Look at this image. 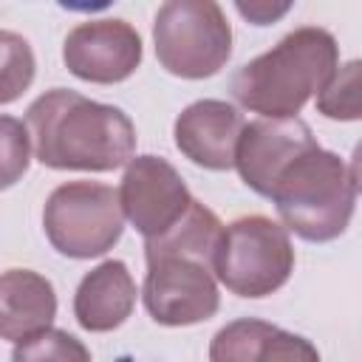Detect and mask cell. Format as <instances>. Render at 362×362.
Listing matches in <instances>:
<instances>
[{"mask_svg":"<svg viewBox=\"0 0 362 362\" xmlns=\"http://www.w3.org/2000/svg\"><path fill=\"white\" fill-rule=\"evenodd\" d=\"M37 59L25 37L0 28V105L20 99L34 82Z\"/></svg>","mask_w":362,"mask_h":362,"instance_id":"obj_15","label":"cell"},{"mask_svg":"<svg viewBox=\"0 0 362 362\" xmlns=\"http://www.w3.org/2000/svg\"><path fill=\"white\" fill-rule=\"evenodd\" d=\"M356 195V161L345 164L337 153L314 144L280 173L269 198L288 232L311 243H325L348 229Z\"/></svg>","mask_w":362,"mask_h":362,"instance_id":"obj_3","label":"cell"},{"mask_svg":"<svg viewBox=\"0 0 362 362\" xmlns=\"http://www.w3.org/2000/svg\"><path fill=\"white\" fill-rule=\"evenodd\" d=\"M14 362H88L90 351L59 328H42L25 339H20L11 351Z\"/></svg>","mask_w":362,"mask_h":362,"instance_id":"obj_17","label":"cell"},{"mask_svg":"<svg viewBox=\"0 0 362 362\" xmlns=\"http://www.w3.org/2000/svg\"><path fill=\"white\" fill-rule=\"evenodd\" d=\"M37 158L51 170L107 173L133 158L136 127L124 110L54 88L25 110Z\"/></svg>","mask_w":362,"mask_h":362,"instance_id":"obj_1","label":"cell"},{"mask_svg":"<svg viewBox=\"0 0 362 362\" xmlns=\"http://www.w3.org/2000/svg\"><path fill=\"white\" fill-rule=\"evenodd\" d=\"M65 68L93 85H116L141 65V37L124 20H93L76 25L62 45Z\"/></svg>","mask_w":362,"mask_h":362,"instance_id":"obj_10","label":"cell"},{"mask_svg":"<svg viewBox=\"0 0 362 362\" xmlns=\"http://www.w3.org/2000/svg\"><path fill=\"white\" fill-rule=\"evenodd\" d=\"M243 130L238 107L221 99H198L187 105L173 127L175 147L204 170H232L235 147Z\"/></svg>","mask_w":362,"mask_h":362,"instance_id":"obj_11","label":"cell"},{"mask_svg":"<svg viewBox=\"0 0 362 362\" xmlns=\"http://www.w3.org/2000/svg\"><path fill=\"white\" fill-rule=\"evenodd\" d=\"M28 127L14 116H0V192L14 187L31 161Z\"/></svg>","mask_w":362,"mask_h":362,"instance_id":"obj_18","label":"cell"},{"mask_svg":"<svg viewBox=\"0 0 362 362\" xmlns=\"http://www.w3.org/2000/svg\"><path fill=\"white\" fill-rule=\"evenodd\" d=\"M317 144L311 127L297 116H263L243 122L235 147V167L249 189L269 198L280 173L305 150Z\"/></svg>","mask_w":362,"mask_h":362,"instance_id":"obj_9","label":"cell"},{"mask_svg":"<svg viewBox=\"0 0 362 362\" xmlns=\"http://www.w3.org/2000/svg\"><path fill=\"white\" fill-rule=\"evenodd\" d=\"M359 68H362L359 59L345 62L317 90V110L322 116L342 119V122H356L362 116V105H359Z\"/></svg>","mask_w":362,"mask_h":362,"instance_id":"obj_16","label":"cell"},{"mask_svg":"<svg viewBox=\"0 0 362 362\" xmlns=\"http://www.w3.org/2000/svg\"><path fill=\"white\" fill-rule=\"evenodd\" d=\"M42 226L51 246L76 260L110 252L124 229L119 192L96 181L59 184L42 209Z\"/></svg>","mask_w":362,"mask_h":362,"instance_id":"obj_6","label":"cell"},{"mask_svg":"<svg viewBox=\"0 0 362 362\" xmlns=\"http://www.w3.org/2000/svg\"><path fill=\"white\" fill-rule=\"evenodd\" d=\"M136 305V280L122 260L90 269L74 294V317L85 331L105 334L119 328Z\"/></svg>","mask_w":362,"mask_h":362,"instance_id":"obj_13","label":"cell"},{"mask_svg":"<svg viewBox=\"0 0 362 362\" xmlns=\"http://www.w3.org/2000/svg\"><path fill=\"white\" fill-rule=\"evenodd\" d=\"M209 359L212 362H269V359L314 362L320 359V351L308 339L288 334L272 322L235 320L212 337Z\"/></svg>","mask_w":362,"mask_h":362,"instance_id":"obj_12","label":"cell"},{"mask_svg":"<svg viewBox=\"0 0 362 362\" xmlns=\"http://www.w3.org/2000/svg\"><path fill=\"white\" fill-rule=\"evenodd\" d=\"M294 0H235L238 14L252 25H272L291 11Z\"/></svg>","mask_w":362,"mask_h":362,"instance_id":"obj_19","label":"cell"},{"mask_svg":"<svg viewBox=\"0 0 362 362\" xmlns=\"http://www.w3.org/2000/svg\"><path fill=\"white\" fill-rule=\"evenodd\" d=\"M339 65L331 31L303 25L286 34L272 51L246 62L235 79V99L260 116H297Z\"/></svg>","mask_w":362,"mask_h":362,"instance_id":"obj_2","label":"cell"},{"mask_svg":"<svg viewBox=\"0 0 362 362\" xmlns=\"http://www.w3.org/2000/svg\"><path fill=\"white\" fill-rule=\"evenodd\" d=\"M57 317V294L48 277L31 269L0 272V339L20 342Z\"/></svg>","mask_w":362,"mask_h":362,"instance_id":"obj_14","label":"cell"},{"mask_svg":"<svg viewBox=\"0 0 362 362\" xmlns=\"http://www.w3.org/2000/svg\"><path fill=\"white\" fill-rule=\"evenodd\" d=\"M62 8L68 11H79V14H96V11H105L107 6H113L116 0H57Z\"/></svg>","mask_w":362,"mask_h":362,"instance_id":"obj_20","label":"cell"},{"mask_svg":"<svg viewBox=\"0 0 362 362\" xmlns=\"http://www.w3.org/2000/svg\"><path fill=\"white\" fill-rule=\"evenodd\" d=\"M192 195L178 170L161 156H136L127 161L119 187L124 218L144 238L170 229L189 206Z\"/></svg>","mask_w":362,"mask_h":362,"instance_id":"obj_8","label":"cell"},{"mask_svg":"<svg viewBox=\"0 0 362 362\" xmlns=\"http://www.w3.org/2000/svg\"><path fill=\"white\" fill-rule=\"evenodd\" d=\"M294 272L288 229L266 215H246L221 229L212 274L238 297H266Z\"/></svg>","mask_w":362,"mask_h":362,"instance_id":"obj_4","label":"cell"},{"mask_svg":"<svg viewBox=\"0 0 362 362\" xmlns=\"http://www.w3.org/2000/svg\"><path fill=\"white\" fill-rule=\"evenodd\" d=\"M156 57L181 79L218 74L232 54V28L218 0H164L153 23Z\"/></svg>","mask_w":362,"mask_h":362,"instance_id":"obj_5","label":"cell"},{"mask_svg":"<svg viewBox=\"0 0 362 362\" xmlns=\"http://www.w3.org/2000/svg\"><path fill=\"white\" fill-rule=\"evenodd\" d=\"M147 274L141 286L144 308L158 325H195L215 317L221 305L212 257L187 249L144 246Z\"/></svg>","mask_w":362,"mask_h":362,"instance_id":"obj_7","label":"cell"}]
</instances>
